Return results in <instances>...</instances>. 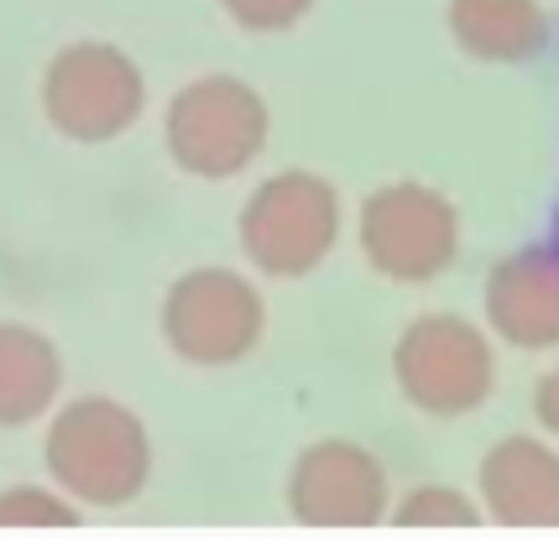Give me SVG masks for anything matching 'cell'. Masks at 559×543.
Instances as JSON below:
<instances>
[{"label": "cell", "instance_id": "obj_6", "mask_svg": "<svg viewBox=\"0 0 559 543\" xmlns=\"http://www.w3.org/2000/svg\"><path fill=\"white\" fill-rule=\"evenodd\" d=\"M267 303L257 282L230 267L183 272L163 298V335L194 366H236L262 346Z\"/></svg>", "mask_w": 559, "mask_h": 543}, {"label": "cell", "instance_id": "obj_10", "mask_svg": "<svg viewBox=\"0 0 559 543\" xmlns=\"http://www.w3.org/2000/svg\"><path fill=\"white\" fill-rule=\"evenodd\" d=\"M481 502L508 528H559V455L528 434L491 445L481 460Z\"/></svg>", "mask_w": 559, "mask_h": 543}, {"label": "cell", "instance_id": "obj_16", "mask_svg": "<svg viewBox=\"0 0 559 543\" xmlns=\"http://www.w3.org/2000/svg\"><path fill=\"white\" fill-rule=\"evenodd\" d=\"M534 408H538V423H544V429H549V434H555V439H559V366L549 371L544 382H538Z\"/></svg>", "mask_w": 559, "mask_h": 543}, {"label": "cell", "instance_id": "obj_3", "mask_svg": "<svg viewBox=\"0 0 559 543\" xmlns=\"http://www.w3.org/2000/svg\"><path fill=\"white\" fill-rule=\"evenodd\" d=\"M341 241V194L319 173H272L241 209V251L267 277H309Z\"/></svg>", "mask_w": 559, "mask_h": 543}, {"label": "cell", "instance_id": "obj_9", "mask_svg": "<svg viewBox=\"0 0 559 543\" xmlns=\"http://www.w3.org/2000/svg\"><path fill=\"white\" fill-rule=\"evenodd\" d=\"M487 319L491 329L523 350L559 346V251L528 246L502 256L487 277Z\"/></svg>", "mask_w": 559, "mask_h": 543}, {"label": "cell", "instance_id": "obj_14", "mask_svg": "<svg viewBox=\"0 0 559 543\" xmlns=\"http://www.w3.org/2000/svg\"><path fill=\"white\" fill-rule=\"evenodd\" d=\"M0 528H79V502L48 486H5Z\"/></svg>", "mask_w": 559, "mask_h": 543}, {"label": "cell", "instance_id": "obj_15", "mask_svg": "<svg viewBox=\"0 0 559 543\" xmlns=\"http://www.w3.org/2000/svg\"><path fill=\"white\" fill-rule=\"evenodd\" d=\"M219 5L246 32H288L314 11V0H219Z\"/></svg>", "mask_w": 559, "mask_h": 543}, {"label": "cell", "instance_id": "obj_4", "mask_svg": "<svg viewBox=\"0 0 559 543\" xmlns=\"http://www.w3.org/2000/svg\"><path fill=\"white\" fill-rule=\"evenodd\" d=\"M267 147V99L230 74L183 84L168 105V152L194 178H236Z\"/></svg>", "mask_w": 559, "mask_h": 543}, {"label": "cell", "instance_id": "obj_5", "mask_svg": "<svg viewBox=\"0 0 559 543\" xmlns=\"http://www.w3.org/2000/svg\"><path fill=\"white\" fill-rule=\"evenodd\" d=\"M146 105L142 69L116 43H73L43 74V110L58 136L99 147L136 125Z\"/></svg>", "mask_w": 559, "mask_h": 543}, {"label": "cell", "instance_id": "obj_8", "mask_svg": "<svg viewBox=\"0 0 559 543\" xmlns=\"http://www.w3.org/2000/svg\"><path fill=\"white\" fill-rule=\"evenodd\" d=\"M288 512L304 528H377L392 512V486L382 460L350 439H319L293 460Z\"/></svg>", "mask_w": 559, "mask_h": 543}, {"label": "cell", "instance_id": "obj_7", "mask_svg": "<svg viewBox=\"0 0 559 543\" xmlns=\"http://www.w3.org/2000/svg\"><path fill=\"white\" fill-rule=\"evenodd\" d=\"M461 251L455 204L424 183H388L361 204V256L392 282H435Z\"/></svg>", "mask_w": 559, "mask_h": 543}, {"label": "cell", "instance_id": "obj_2", "mask_svg": "<svg viewBox=\"0 0 559 543\" xmlns=\"http://www.w3.org/2000/svg\"><path fill=\"white\" fill-rule=\"evenodd\" d=\"M397 393L429 419H465L497 387L491 340L461 314H424L392 346Z\"/></svg>", "mask_w": 559, "mask_h": 543}, {"label": "cell", "instance_id": "obj_12", "mask_svg": "<svg viewBox=\"0 0 559 543\" xmlns=\"http://www.w3.org/2000/svg\"><path fill=\"white\" fill-rule=\"evenodd\" d=\"M450 32L481 63H523L544 48V5L538 0H450Z\"/></svg>", "mask_w": 559, "mask_h": 543}, {"label": "cell", "instance_id": "obj_13", "mask_svg": "<svg viewBox=\"0 0 559 543\" xmlns=\"http://www.w3.org/2000/svg\"><path fill=\"white\" fill-rule=\"evenodd\" d=\"M392 522L397 528H476L481 522V507L461 496L455 486H414V492L403 496L397 507H392Z\"/></svg>", "mask_w": 559, "mask_h": 543}, {"label": "cell", "instance_id": "obj_1", "mask_svg": "<svg viewBox=\"0 0 559 543\" xmlns=\"http://www.w3.org/2000/svg\"><path fill=\"white\" fill-rule=\"evenodd\" d=\"M48 475L79 507H126L152 475V434L116 397H79L48 429Z\"/></svg>", "mask_w": 559, "mask_h": 543}, {"label": "cell", "instance_id": "obj_11", "mask_svg": "<svg viewBox=\"0 0 559 543\" xmlns=\"http://www.w3.org/2000/svg\"><path fill=\"white\" fill-rule=\"evenodd\" d=\"M63 387V361L43 329L0 324V429L43 419Z\"/></svg>", "mask_w": 559, "mask_h": 543}]
</instances>
